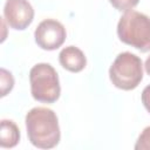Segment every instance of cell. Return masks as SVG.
<instances>
[{
    "label": "cell",
    "mask_w": 150,
    "mask_h": 150,
    "mask_svg": "<svg viewBox=\"0 0 150 150\" xmlns=\"http://www.w3.org/2000/svg\"><path fill=\"white\" fill-rule=\"evenodd\" d=\"M136 150H150V127H146L136 141Z\"/></svg>",
    "instance_id": "30bf717a"
},
{
    "label": "cell",
    "mask_w": 150,
    "mask_h": 150,
    "mask_svg": "<svg viewBox=\"0 0 150 150\" xmlns=\"http://www.w3.org/2000/svg\"><path fill=\"white\" fill-rule=\"evenodd\" d=\"M66 28L63 25L54 19H46L41 21L35 32V42L45 50H54L61 47L66 40Z\"/></svg>",
    "instance_id": "5b68a950"
},
{
    "label": "cell",
    "mask_w": 150,
    "mask_h": 150,
    "mask_svg": "<svg viewBox=\"0 0 150 150\" xmlns=\"http://www.w3.org/2000/svg\"><path fill=\"white\" fill-rule=\"evenodd\" d=\"M110 4L112 5V7H115L117 11L120 12H128L131 11L139 0H109Z\"/></svg>",
    "instance_id": "8fae6325"
},
{
    "label": "cell",
    "mask_w": 150,
    "mask_h": 150,
    "mask_svg": "<svg viewBox=\"0 0 150 150\" xmlns=\"http://www.w3.org/2000/svg\"><path fill=\"white\" fill-rule=\"evenodd\" d=\"M144 67H145V71H146V74L150 76V56H148V59H146V61H145Z\"/></svg>",
    "instance_id": "4fadbf2b"
},
{
    "label": "cell",
    "mask_w": 150,
    "mask_h": 150,
    "mask_svg": "<svg viewBox=\"0 0 150 150\" xmlns=\"http://www.w3.org/2000/svg\"><path fill=\"white\" fill-rule=\"evenodd\" d=\"M0 84H1V96H6L14 86V79L11 71L6 70L5 68L0 69Z\"/></svg>",
    "instance_id": "9c48e42d"
},
{
    "label": "cell",
    "mask_w": 150,
    "mask_h": 150,
    "mask_svg": "<svg viewBox=\"0 0 150 150\" xmlns=\"http://www.w3.org/2000/svg\"><path fill=\"white\" fill-rule=\"evenodd\" d=\"M26 129L29 142L39 149H52L61 138L57 116L46 107H35L27 112Z\"/></svg>",
    "instance_id": "6da1fadb"
},
{
    "label": "cell",
    "mask_w": 150,
    "mask_h": 150,
    "mask_svg": "<svg viewBox=\"0 0 150 150\" xmlns=\"http://www.w3.org/2000/svg\"><path fill=\"white\" fill-rule=\"evenodd\" d=\"M142 103L144 108L150 112V84L146 86L142 91Z\"/></svg>",
    "instance_id": "7c38bea8"
},
{
    "label": "cell",
    "mask_w": 150,
    "mask_h": 150,
    "mask_svg": "<svg viewBox=\"0 0 150 150\" xmlns=\"http://www.w3.org/2000/svg\"><path fill=\"white\" fill-rule=\"evenodd\" d=\"M30 93L34 100L54 103L60 97L61 88L56 70L49 63H38L29 71Z\"/></svg>",
    "instance_id": "277c9868"
},
{
    "label": "cell",
    "mask_w": 150,
    "mask_h": 150,
    "mask_svg": "<svg viewBox=\"0 0 150 150\" xmlns=\"http://www.w3.org/2000/svg\"><path fill=\"white\" fill-rule=\"evenodd\" d=\"M120 40L143 53L150 50V18L136 11L125 12L117 23Z\"/></svg>",
    "instance_id": "7a4b0ae2"
},
{
    "label": "cell",
    "mask_w": 150,
    "mask_h": 150,
    "mask_svg": "<svg viewBox=\"0 0 150 150\" xmlns=\"http://www.w3.org/2000/svg\"><path fill=\"white\" fill-rule=\"evenodd\" d=\"M59 61L64 69L71 73H79L83 70L87 64L84 53L75 46L64 47L59 54Z\"/></svg>",
    "instance_id": "52a82bcc"
},
{
    "label": "cell",
    "mask_w": 150,
    "mask_h": 150,
    "mask_svg": "<svg viewBox=\"0 0 150 150\" xmlns=\"http://www.w3.org/2000/svg\"><path fill=\"white\" fill-rule=\"evenodd\" d=\"M20 141V130L18 125L11 120L1 121L0 145L2 148H13Z\"/></svg>",
    "instance_id": "ba28073f"
},
{
    "label": "cell",
    "mask_w": 150,
    "mask_h": 150,
    "mask_svg": "<svg viewBox=\"0 0 150 150\" xmlns=\"http://www.w3.org/2000/svg\"><path fill=\"white\" fill-rule=\"evenodd\" d=\"M109 77L118 89H135L143 79V63L141 57L130 52L118 54L109 68Z\"/></svg>",
    "instance_id": "3957f363"
},
{
    "label": "cell",
    "mask_w": 150,
    "mask_h": 150,
    "mask_svg": "<svg viewBox=\"0 0 150 150\" xmlns=\"http://www.w3.org/2000/svg\"><path fill=\"white\" fill-rule=\"evenodd\" d=\"M4 19L16 30L26 29L34 19V9L28 0H7L4 6Z\"/></svg>",
    "instance_id": "8992f818"
}]
</instances>
